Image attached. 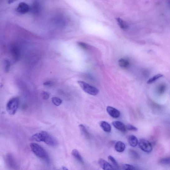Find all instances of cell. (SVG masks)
<instances>
[{
	"mask_svg": "<svg viewBox=\"0 0 170 170\" xmlns=\"http://www.w3.org/2000/svg\"><path fill=\"white\" fill-rule=\"evenodd\" d=\"M31 139L37 142H43L50 146H56L58 144L57 140L46 131H43L34 134Z\"/></svg>",
	"mask_w": 170,
	"mask_h": 170,
	"instance_id": "6da1fadb",
	"label": "cell"
},
{
	"mask_svg": "<svg viewBox=\"0 0 170 170\" xmlns=\"http://www.w3.org/2000/svg\"><path fill=\"white\" fill-rule=\"evenodd\" d=\"M30 147L32 152L37 157L45 161H49V157L48 153L41 146L36 143H31L30 144Z\"/></svg>",
	"mask_w": 170,
	"mask_h": 170,
	"instance_id": "7a4b0ae2",
	"label": "cell"
},
{
	"mask_svg": "<svg viewBox=\"0 0 170 170\" xmlns=\"http://www.w3.org/2000/svg\"><path fill=\"white\" fill-rule=\"evenodd\" d=\"M19 100L17 97H14L7 102L6 109L7 112L10 115H14L16 113L18 108Z\"/></svg>",
	"mask_w": 170,
	"mask_h": 170,
	"instance_id": "3957f363",
	"label": "cell"
},
{
	"mask_svg": "<svg viewBox=\"0 0 170 170\" xmlns=\"http://www.w3.org/2000/svg\"><path fill=\"white\" fill-rule=\"evenodd\" d=\"M78 83L83 91L90 95L96 96L99 92V90L97 88L86 82L82 81H78Z\"/></svg>",
	"mask_w": 170,
	"mask_h": 170,
	"instance_id": "277c9868",
	"label": "cell"
},
{
	"mask_svg": "<svg viewBox=\"0 0 170 170\" xmlns=\"http://www.w3.org/2000/svg\"><path fill=\"white\" fill-rule=\"evenodd\" d=\"M138 144L139 148L144 152L150 153L152 151L153 147L152 144L147 140L141 139Z\"/></svg>",
	"mask_w": 170,
	"mask_h": 170,
	"instance_id": "5b68a950",
	"label": "cell"
},
{
	"mask_svg": "<svg viewBox=\"0 0 170 170\" xmlns=\"http://www.w3.org/2000/svg\"><path fill=\"white\" fill-rule=\"evenodd\" d=\"M6 161L8 167L13 170L18 168V166L16 159L11 153L8 154L6 156Z\"/></svg>",
	"mask_w": 170,
	"mask_h": 170,
	"instance_id": "8992f818",
	"label": "cell"
},
{
	"mask_svg": "<svg viewBox=\"0 0 170 170\" xmlns=\"http://www.w3.org/2000/svg\"><path fill=\"white\" fill-rule=\"evenodd\" d=\"M30 10L29 5L25 2L20 3L17 8V12L21 14H25L28 12Z\"/></svg>",
	"mask_w": 170,
	"mask_h": 170,
	"instance_id": "52a82bcc",
	"label": "cell"
},
{
	"mask_svg": "<svg viewBox=\"0 0 170 170\" xmlns=\"http://www.w3.org/2000/svg\"><path fill=\"white\" fill-rule=\"evenodd\" d=\"M98 163L100 166L103 170H114L111 165L103 158H99Z\"/></svg>",
	"mask_w": 170,
	"mask_h": 170,
	"instance_id": "ba28073f",
	"label": "cell"
},
{
	"mask_svg": "<svg viewBox=\"0 0 170 170\" xmlns=\"http://www.w3.org/2000/svg\"><path fill=\"white\" fill-rule=\"evenodd\" d=\"M106 111L108 114L114 118H119L120 116V113L117 109L111 106H108Z\"/></svg>",
	"mask_w": 170,
	"mask_h": 170,
	"instance_id": "9c48e42d",
	"label": "cell"
},
{
	"mask_svg": "<svg viewBox=\"0 0 170 170\" xmlns=\"http://www.w3.org/2000/svg\"><path fill=\"white\" fill-rule=\"evenodd\" d=\"M114 126L122 132H125L127 130L126 127L122 122L119 121H114L112 122Z\"/></svg>",
	"mask_w": 170,
	"mask_h": 170,
	"instance_id": "30bf717a",
	"label": "cell"
},
{
	"mask_svg": "<svg viewBox=\"0 0 170 170\" xmlns=\"http://www.w3.org/2000/svg\"><path fill=\"white\" fill-rule=\"evenodd\" d=\"M128 142L130 145L133 147H136L139 143L137 138L133 135H131L129 136Z\"/></svg>",
	"mask_w": 170,
	"mask_h": 170,
	"instance_id": "8fae6325",
	"label": "cell"
},
{
	"mask_svg": "<svg viewBox=\"0 0 170 170\" xmlns=\"http://www.w3.org/2000/svg\"><path fill=\"white\" fill-rule=\"evenodd\" d=\"M99 125L104 131L107 133L111 131V125L107 122L104 121H102L100 122Z\"/></svg>",
	"mask_w": 170,
	"mask_h": 170,
	"instance_id": "7c38bea8",
	"label": "cell"
},
{
	"mask_svg": "<svg viewBox=\"0 0 170 170\" xmlns=\"http://www.w3.org/2000/svg\"><path fill=\"white\" fill-rule=\"evenodd\" d=\"M125 144L122 142L118 141L115 145V149L117 152L121 153L124 152L125 149Z\"/></svg>",
	"mask_w": 170,
	"mask_h": 170,
	"instance_id": "4fadbf2b",
	"label": "cell"
},
{
	"mask_svg": "<svg viewBox=\"0 0 170 170\" xmlns=\"http://www.w3.org/2000/svg\"><path fill=\"white\" fill-rule=\"evenodd\" d=\"M72 154L73 157L76 159L78 162L81 163H83V158L78 150L76 149H73L72 152Z\"/></svg>",
	"mask_w": 170,
	"mask_h": 170,
	"instance_id": "5bb4252c",
	"label": "cell"
},
{
	"mask_svg": "<svg viewBox=\"0 0 170 170\" xmlns=\"http://www.w3.org/2000/svg\"><path fill=\"white\" fill-rule=\"evenodd\" d=\"M119 65L123 68H128L130 65L129 62L126 59H121L119 60L118 61Z\"/></svg>",
	"mask_w": 170,
	"mask_h": 170,
	"instance_id": "9a60e30c",
	"label": "cell"
},
{
	"mask_svg": "<svg viewBox=\"0 0 170 170\" xmlns=\"http://www.w3.org/2000/svg\"><path fill=\"white\" fill-rule=\"evenodd\" d=\"M80 130L82 135L86 138H89V135L87 130L84 125L83 124H80L79 126Z\"/></svg>",
	"mask_w": 170,
	"mask_h": 170,
	"instance_id": "2e32d148",
	"label": "cell"
},
{
	"mask_svg": "<svg viewBox=\"0 0 170 170\" xmlns=\"http://www.w3.org/2000/svg\"><path fill=\"white\" fill-rule=\"evenodd\" d=\"M116 20L118 24L121 28L122 29H126L128 26V25L125 21L121 18H116Z\"/></svg>",
	"mask_w": 170,
	"mask_h": 170,
	"instance_id": "e0dca14e",
	"label": "cell"
},
{
	"mask_svg": "<svg viewBox=\"0 0 170 170\" xmlns=\"http://www.w3.org/2000/svg\"><path fill=\"white\" fill-rule=\"evenodd\" d=\"M163 75L161 74H157L156 75L154 76L152 78L149 79L147 83L148 84L152 83L155 82H156V81L159 78L163 77Z\"/></svg>",
	"mask_w": 170,
	"mask_h": 170,
	"instance_id": "ac0fdd59",
	"label": "cell"
},
{
	"mask_svg": "<svg viewBox=\"0 0 170 170\" xmlns=\"http://www.w3.org/2000/svg\"><path fill=\"white\" fill-rule=\"evenodd\" d=\"M53 103L56 106H59L62 103V100L57 97H53L52 98Z\"/></svg>",
	"mask_w": 170,
	"mask_h": 170,
	"instance_id": "d6986e66",
	"label": "cell"
},
{
	"mask_svg": "<svg viewBox=\"0 0 170 170\" xmlns=\"http://www.w3.org/2000/svg\"><path fill=\"white\" fill-rule=\"evenodd\" d=\"M123 170H138L135 167L132 165L124 164L122 166Z\"/></svg>",
	"mask_w": 170,
	"mask_h": 170,
	"instance_id": "ffe728a7",
	"label": "cell"
},
{
	"mask_svg": "<svg viewBox=\"0 0 170 170\" xmlns=\"http://www.w3.org/2000/svg\"><path fill=\"white\" fill-rule=\"evenodd\" d=\"M12 52L14 58L17 59L19 54L18 49L16 46L13 47L12 49Z\"/></svg>",
	"mask_w": 170,
	"mask_h": 170,
	"instance_id": "44dd1931",
	"label": "cell"
},
{
	"mask_svg": "<svg viewBox=\"0 0 170 170\" xmlns=\"http://www.w3.org/2000/svg\"><path fill=\"white\" fill-rule=\"evenodd\" d=\"M108 159L109 162L112 164L114 167L117 168H119L118 164L116 159L111 156H109L108 157Z\"/></svg>",
	"mask_w": 170,
	"mask_h": 170,
	"instance_id": "7402d4cb",
	"label": "cell"
},
{
	"mask_svg": "<svg viewBox=\"0 0 170 170\" xmlns=\"http://www.w3.org/2000/svg\"><path fill=\"white\" fill-rule=\"evenodd\" d=\"M159 163L164 165L170 164V157L163 158L159 160Z\"/></svg>",
	"mask_w": 170,
	"mask_h": 170,
	"instance_id": "603a6c76",
	"label": "cell"
},
{
	"mask_svg": "<svg viewBox=\"0 0 170 170\" xmlns=\"http://www.w3.org/2000/svg\"><path fill=\"white\" fill-rule=\"evenodd\" d=\"M129 153L130 155L134 159H138L139 157V154L133 150H130Z\"/></svg>",
	"mask_w": 170,
	"mask_h": 170,
	"instance_id": "cb8c5ba5",
	"label": "cell"
},
{
	"mask_svg": "<svg viewBox=\"0 0 170 170\" xmlns=\"http://www.w3.org/2000/svg\"><path fill=\"white\" fill-rule=\"evenodd\" d=\"M158 92L160 94H163L165 91L166 87L164 84H161L159 85L158 88Z\"/></svg>",
	"mask_w": 170,
	"mask_h": 170,
	"instance_id": "d4e9b609",
	"label": "cell"
},
{
	"mask_svg": "<svg viewBox=\"0 0 170 170\" xmlns=\"http://www.w3.org/2000/svg\"><path fill=\"white\" fill-rule=\"evenodd\" d=\"M126 127L127 129L129 131H137L138 130L137 128L132 125L131 124H128Z\"/></svg>",
	"mask_w": 170,
	"mask_h": 170,
	"instance_id": "484cf974",
	"label": "cell"
},
{
	"mask_svg": "<svg viewBox=\"0 0 170 170\" xmlns=\"http://www.w3.org/2000/svg\"><path fill=\"white\" fill-rule=\"evenodd\" d=\"M79 46L82 48L84 50H87L88 48L87 45L83 42H79L78 43Z\"/></svg>",
	"mask_w": 170,
	"mask_h": 170,
	"instance_id": "4316f807",
	"label": "cell"
},
{
	"mask_svg": "<svg viewBox=\"0 0 170 170\" xmlns=\"http://www.w3.org/2000/svg\"><path fill=\"white\" fill-rule=\"evenodd\" d=\"M43 98L44 100H47L49 97V94L47 92H42Z\"/></svg>",
	"mask_w": 170,
	"mask_h": 170,
	"instance_id": "83f0119b",
	"label": "cell"
},
{
	"mask_svg": "<svg viewBox=\"0 0 170 170\" xmlns=\"http://www.w3.org/2000/svg\"><path fill=\"white\" fill-rule=\"evenodd\" d=\"M6 68H5V69H6V72H8L9 70L10 64V63L8 61H6Z\"/></svg>",
	"mask_w": 170,
	"mask_h": 170,
	"instance_id": "f1b7e54d",
	"label": "cell"
},
{
	"mask_svg": "<svg viewBox=\"0 0 170 170\" xmlns=\"http://www.w3.org/2000/svg\"><path fill=\"white\" fill-rule=\"evenodd\" d=\"M52 84V82H47L44 83V85L45 86H49Z\"/></svg>",
	"mask_w": 170,
	"mask_h": 170,
	"instance_id": "f546056e",
	"label": "cell"
},
{
	"mask_svg": "<svg viewBox=\"0 0 170 170\" xmlns=\"http://www.w3.org/2000/svg\"><path fill=\"white\" fill-rule=\"evenodd\" d=\"M61 170H68L66 167H64L62 168Z\"/></svg>",
	"mask_w": 170,
	"mask_h": 170,
	"instance_id": "4dcf8cb0",
	"label": "cell"
}]
</instances>
